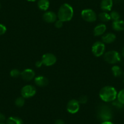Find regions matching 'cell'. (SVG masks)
<instances>
[{
    "mask_svg": "<svg viewBox=\"0 0 124 124\" xmlns=\"http://www.w3.org/2000/svg\"><path fill=\"white\" fill-rule=\"evenodd\" d=\"M117 92L111 86H105L100 90L99 97L105 102H111L117 99Z\"/></svg>",
    "mask_w": 124,
    "mask_h": 124,
    "instance_id": "obj_1",
    "label": "cell"
},
{
    "mask_svg": "<svg viewBox=\"0 0 124 124\" xmlns=\"http://www.w3.org/2000/svg\"><path fill=\"white\" fill-rule=\"evenodd\" d=\"M74 15V10L72 7L68 3L62 4L58 9L57 17L58 20L63 22L71 20Z\"/></svg>",
    "mask_w": 124,
    "mask_h": 124,
    "instance_id": "obj_2",
    "label": "cell"
},
{
    "mask_svg": "<svg viewBox=\"0 0 124 124\" xmlns=\"http://www.w3.org/2000/svg\"><path fill=\"white\" fill-rule=\"evenodd\" d=\"M113 111L111 108L107 105H102L97 110V117L102 122L110 121L113 118Z\"/></svg>",
    "mask_w": 124,
    "mask_h": 124,
    "instance_id": "obj_3",
    "label": "cell"
},
{
    "mask_svg": "<svg viewBox=\"0 0 124 124\" xmlns=\"http://www.w3.org/2000/svg\"><path fill=\"white\" fill-rule=\"evenodd\" d=\"M103 58L108 63L114 65L120 62L121 60V55L117 51L111 50L104 54Z\"/></svg>",
    "mask_w": 124,
    "mask_h": 124,
    "instance_id": "obj_4",
    "label": "cell"
},
{
    "mask_svg": "<svg viewBox=\"0 0 124 124\" xmlns=\"http://www.w3.org/2000/svg\"><path fill=\"white\" fill-rule=\"evenodd\" d=\"M93 55L96 57H99L105 54V45L102 41H97L93 44L91 47Z\"/></svg>",
    "mask_w": 124,
    "mask_h": 124,
    "instance_id": "obj_5",
    "label": "cell"
},
{
    "mask_svg": "<svg viewBox=\"0 0 124 124\" xmlns=\"http://www.w3.org/2000/svg\"><path fill=\"white\" fill-rule=\"evenodd\" d=\"M37 89L35 86L31 85H27L22 88L21 90V94L24 99L32 97L36 94Z\"/></svg>",
    "mask_w": 124,
    "mask_h": 124,
    "instance_id": "obj_6",
    "label": "cell"
},
{
    "mask_svg": "<svg viewBox=\"0 0 124 124\" xmlns=\"http://www.w3.org/2000/svg\"><path fill=\"white\" fill-rule=\"evenodd\" d=\"M82 18L88 23L94 22L97 20V15L93 10L90 9H83L81 12Z\"/></svg>",
    "mask_w": 124,
    "mask_h": 124,
    "instance_id": "obj_7",
    "label": "cell"
},
{
    "mask_svg": "<svg viewBox=\"0 0 124 124\" xmlns=\"http://www.w3.org/2000/svg\"><path fill=\"white\" fill-rule=\"evenodd\" d=\"M41 60L43 65L46 66H51L56 63L57 57L52 53H46L43 55Z\"/></svg>",
    "mask_w": 124,
    "mask_h": 124,
    "instance_id": "obj_8",
    "label": "cell"
},
{
    "mask_svg": "<svg viewBox=\"0 0 124 124\" xmlns=\"http://www.w3.org/2000/svg\"><path fill=\"white\" fill-rule=\"evenodd\" d=\"M66 109L68 113L71 114H76L80 109V103L76 99H71L68 102Z\"/></svg>",
    "mask_w": 124,
    "mask_h": 124,
    "instance_id": "obj_9",
    "label": "cell"
},
{
    "mask_svg": "<svg viewBox=\"0 0 124 124\" xmlns=\"http://www.w3.org/2000/svg\"><path fill=\"white\" fill-rule=\"evenodd\" d=\"M21 77L24 80L31 81L35 77V74L34 70L31 69H26L21 72Z\"/></svg>",
    "mask_w": 124,
    "mask_h": 124,
    "instance_id": "obj_10",
    "label": "cell"
},
{
    "mask_svg": "<svg viewBox=\"0 0 124 124\" xmlns=\"http://www.w3.org/2000/svg\"><path fill=\"white\" fill-rule=\"evenodd\" d=\"M57 15L55 12L52 11H46L43 15V19L47 23H52L57 21Z\"/></svg>",
    "mask_w": 124,
    "mask_h": 124,
    "instance_id": "obj_11",
    "label": "cell"
},
{
    "mask_svg": "<svg viewBox=\"0 0 124 124\" xmlns=\"http://www.w3.org/2000/svg\"><path fill=\"white\" fill-rule=\"evenodd\" d=\"M34 82L37 86L45 87L49 83V80L43 76H39L34 78Z\"/></svg>",
    "mask_w": 124,
    "mask_h": 124,
    "instance_id": "obj_12",
    "label": "cell"
},
{
    "mask_svg": "<svg viewBox=\"0 0 124 124\" xmlns=\"http://www.w3.org/2000/svg\"><path fill=\"white\" fill-rule=\"evenodd\" d=\"M106 30H107V26L105 24L101 23L97 24L96 27L94 29L93 31V33L94 35L96 37L101 36V35H103L105 32Z\"/></svg>",
    "mask_w": 124,
    "mask_h": 124,
    "instance_id": "obj_13",
    "label": "cell"
},
{
    "mask_svg": "<svg viewBox=\"0 0 124 124\" xmlns=\"http://www.w3.org/2000/svg\"><path fill=\"white\" fill-rule=\"evenodd\" d=\"M116 39V36L114 34L111 32L103 34L102 37V41L103 43L110 44L114 42Z\"/></svg>",
    "mask_w": 124,
    "mask_h": 124,
    "instance_id": "obj_14",
    "label": "cell"
},
{
    "mask_svg": "<svg viewBox=\"0 0 124 124\" xmlns=\"http://www.w3.org/2000/svg\"><path fill=\"white\" fill-rule=\"evenodd\" d=\"M113 6V0H102L101 3V8L103 12L111 11Z\"/></svg>",
    "mask_w": 124,
    "mask_h": 124,
    "instance_id": "obj_15",
    "label": "cell"
},
{
    "mask_svg": "<svg viewBox=\"0 0 124 124\" xmlns=\"http://www.w3.org/2000/svg\"><path fill=\"white\" fill-rule=\"evenodd\" d=\"M112 27L115 31H122L124 30V21L123 20H117L113 21L112 23Z\"/></svg>",
    "mask_w": 124,
    "mask_h": 124,
    "instance_id": "obj_16",
    "label": "cell"
},
{
    "mask_svg": "<svg viewBox=\"0 0 124 124\" xmlns=\"http://www.w3.org/2000/svg\"><path fill=\"white\" fill-rule=\"evenodd\" d=\"M50 3L49 0H39L37 6L40 10L43 11H46L49 8Z\"/></svg>",
    "mask_w": 124,
    "mask_h": 124,
    "instance_id": "obj_17",
    "label": "cell"
},
{
    "mask_svg": "<svg viewBox=\"0 0 124 124\" xmlns=\"http://www.w3.org/2000/svg\"><path fill=\"white\" fill-rule=\"evenodd\" d=\"M6 124H23V121L18 117H9L6 120Z\"/></svg>",
    "mask_w": 124,
    "mask_h": 124,
    "instance_id": "obj_18",
    "label": "cell"
},
{
    "mask_svg": "<svg viewBox=\"0 0 124 124\" xmlns=\"http://www.w3.org/2000/svg\"><path fill=\"white\" fill-rule=\"evenodd\" d=\"M112 72H113V76L115 77H119L121 76L123 74L122 70L120 66H117V65H114L111 68Z\"/></svg>",
    "mask_w": 124,
    "mask_h": 124,
    "instance_id": "obj_19",
    "label": "cell"
},
{
    "mask_svg": "<svg viewBox=\"0 0 124 124\" xmlns=\"http://www.w3.org/2000/svg\"><path fill=\"white\" fill-rule=\"evenodd\" d=\"M98 16L99 20L103 23L108 22V21H109L111 20L110 15L107 12H103L100 13L99 14Z\"/></svg>",
    "mask_w": 124,
    "mask_h": 124,
    "instance_id": "obj_20",
    "label": "cell"
},
{
    "mask_svg": "<svg viewBox=\"0 0 124 124\" xmlns=\"http://www.w3.org/2000/svg\"><path fill=\"white\" fill-rule=\"evenodd\" d=\"M24 103H25V99L24 97H22V96H21V97H17L15 101V105H16L17 107H19V108L23 107Z\"/></svg>",
    "mask_w": 124,
    "mask_h": 124,
    "instance_id": "obj_21",
    "label": "cell"
},
{
    "mask_svg": "<svg viewBox=\"0 0 124 124\" xmlns=\"http://www.w3.org/2000/svg\"><path fill=\"white\" fill-rule=\"evenodd\" d=\"M109 15H110L111 20H113V21H117V20H120V15L119 14V13L118 12L116 11V10L111 12Z\"/></svg>",
    "mask_w": 124,
    "mask_h": 124,
    "instance_id": "obj_22",
    "label": "cell"
},
{
    "mask_svg": "<svg viewBox=\"0 0 124 124\" xmlns=\"http://www.w3.org/2000/svg\"><path fill=\"white\" fill-rule=\"evenodd\" d=\"M117 100L124 105V89L120 90L117 93Z\"/></svg>",
    "mask_w": 124,
    "mask_h": 124,
    "instance_id": "obj_23",
    "label": "cell"
},
{
    "mask_svg": "<svg viewBox=\"0 0 124 124\" xmlns=\"http://www.w3.org/2000/svg\"><path fill=\"white\" fill-rule=\"evenodd\" d=\"M10 75L13 78H17L19 76H21V72L20 71V70H17V69H13L10 71Z\"/></svg>",
    "mask_w": 124,
    "mask_h": 124,
    "instance_id": "obj_24",
    "label": "cell"
},
{
    "mask_svg": "<svg viewBox=\"0 0 124 124\" xmlns=\"http://www.w3.org/2000/svg\"><path fill=\"white\" fill-rule=\"evenodd\" d=\"M112 105L118 109H122L124 108V105L122 104L117 100H115V101H113L112 102Z\"/></svg>",
    "mask_w": 124,
    "mask_h": 124,
    "instance_id": "obj_25",
    "label": "cell"
},
{
    "mask_svg": "<svg viewBox=\"0 0 124 124\" xmlns=\"http://www.w3.org/2000/svg\"><path fill=\"white\" fill-rule=\"evenodd\" d=\"M78 101L80 104H85L88 102V97L86 96H82L79 97Z\"/></svg>",
    "mask_w": 124,
    "mask_h": 124,
    "instance_id": "obj_26",
    "label": "cell"
},
{
    "mask_svg": "<svg viewBox=\"0 0 124 124\" xmlns=\"http://www.w3.org/2000/svg\"><path fill=\"white\" fill-rule=\"evenodd\" d=\"M7 28L4 24H0V35H3L6 32Z\"/></svg>",
    "mask_w": 124,
    "mask_h": 124,
    "instance_id": "obj_27",
    "label": "cell"
},
{
    "mask_svg": "<svg viewBox=\"0 0 124 124\" xmlns=\"http://www.w3.org/2000/svg\"><path fill=\"white\" fill-rule=\"evenodd\" d=\"M63 22L61 20H58L55 22V27L57 29H60L63 27Z\"/></svg>",
    "mask_w": 124,
    "mask_h": 124,
    "instance_id": "obj_28",
    "label": "cell"
},
{
    "mask_svg": "<svg viewBox=\"0 0 124 124\" xmlns=\"http://www.w3.org/2000/svg\"><path fill=\"white\" fill-rule=\"evenodd\" d=\"M35 65L37 68H39L41 67V66L43 65V63H42V62H41V60L37 61V62H35Z\"/></svg>",
    "mask_w": 124,
    "mask_h": 124,
    "instance_id": "obj_29",
    "label": "cell"
},
{
    "mask_svg": "<svg viewBox=\"0 0 124 124\" xmlns=\"http://www.w3.org/2000/svg\"><path fill=\"white\" fill-rule=\"evenodd\" d=\"M6 120V116L3 113H0V122H4Z\"/></svg>",
    "mask_w": 124,
    "mask_h": 124,
    "instance_id": "obj_30",
    "label": "cell"
},
{
    "mask_svg": "<svg viewBox=\"0 0 124 124\" xmlns=\"http://www.w3.org/2000/svg\"><path fill=\"white\" fill-rule=\"evenodd\" d=\"M55 124H65V122L62 119H57L55 122Z\"/></svg>",
    "mask_w": 124,
    "mask_h": 124,
    "instance_id": "obj_31",
    "label": "cell"
},
{
    "mask_svg": "<svg viewBox=\"0 0 124 124\" xmlns=\"http://www.w3.org/2000/svg\"><path fill=\"white\" fill-rule=\"evenodd\" d=\"M101 124H114L112 123L111 121H106V122H102Z\"/></svg>",
    "mask_w": 124,
    "mask_h": 124,
    "instance_id": "obj_32",
    "label": "cell"
},
{
    "mask_svg": "<svg viewBox=\"0 0 124 124\" xmlns=\"http://www.w3.org/2000/svg\"><path fill=\"white\" fill-rule=\"evenodd\" d=\"M121 55L123 57H124V46L123 47L122 49V51H121Z\"/></svg>",
    "mask_w": 124,
    "mask_h": 124,
    "instance_id": "obj_33",
    "label": "cell"
},
{
    "mask_svg": "<svg viewBox=\"0 0 124 124\" xmlns=\"http://www.w3.org/2000/svg\"><path fill=\"white\" fill-rule=\"evenodd\" d=\"M27 1H28L29 2H34V1H36L37 0H27Z\"/></svg>",
    "mask_w": 124,
    "mask_h": 124,
    "instance_id": "obj_34",
    "label": "cell"
},
{
    "mask_svg": "<svg viewBox=\"0 0 124 124\" xmlns=\"http://www.w3.org/2000/svg\"><path fill=\"white\" fill-rule=\"evenodd\" d=\"M0 124H5V123L4 122H0Z\"/></svg>",
    "mask_w": 124,
    "mask_h": 124,
    "instance_id": "obj_35",
    "label": "cell"
},
{
    "mask_svg": "<svg viewBox=\"0 0 124 124\" xmlns=\"http://www.w3.org/2000/svg\"><path fill=\"white\" fill-rule=\"evenodd\" d=\"M1 4L0 3V9H1Z\"/></svg>",
    "mask_w": 124,
    "mask_h": 124,
    "instance_id": "obj_36",
    "label": "cell"
},
{
    "mask_svg": "<svg viewBox=\"0 0 124 124\" xmlns=\"http://www.w3.org/2000/svg\"><path fill=\"white\" fill-rule=\"evenodd\" d=\"M117 1H120V0H117Z\"/></svg>",
    "mask_w": 124,
    "mask_h": 124,
    "instance_id": "obj_37",
    "label": "cell"
},
{
    "mask_svg": "<svg viewBox=\"0 0 124 124\" xmlns=\"http://www.w3.org/2000/svg\"></svg>",
    "mask_w": 124,
    "mask_h": 124,
    "instance_id": "obj_38",
    "label": "cell"
}]
</instances>
